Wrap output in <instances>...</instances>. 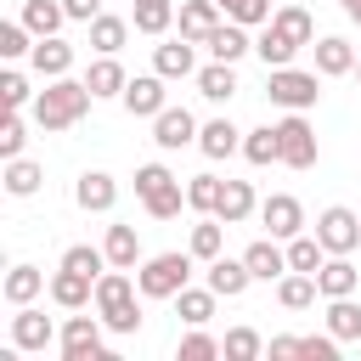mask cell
Returning <instances> with one entry per match:
<instances>
[{"mask_svg":"<svg viewBox=\"0 0 361 361\" xmlns=\"http://www.w3.org/2000/svg\"><path fill=\"white\" fill-rule=\"evenodd\" d=\"M316 237H322L327 254H355L361 248V214L344 209V203H333V209L316 214Z\"/></svg>","mask_w":361,"mask_h":361,"instance_id":"obj_8","label":"cell"},{"mask_svg":"<svg viewBox=\"0 0 361 361\" xmlns=\"http://www.w3.org/2000/svg\"><path fill=\"white\" fill-rule=\"evenodd\" d=\"M316 299H322V288H316L310 271H288V276L276 282V305H282V310H310Z\"/></svg>","mask_w":361,"mask_h":361,"instance_id":"obj_32","label":"cell"},{"mask_svg":"<svg viewBox=\"0 0 361 361\" xmlns=\"http://www.w3.org/2000/svg\"><path fill=\"white\" fill-rule=\"evenodd\" d=\"M316 288H322V299H344V293L361 288V271L350 265V254H327L322 271H316Z\"/></svg>","mask_w":361,"mask_h":361,"instance_id":"obj_19","label":"cell"},{"mask_svg":"<svg viewBox=\"0 0 361 361\" xmlns=\"http://www.w3.org/2000/svg\"><path fill=\"white\" fill-rule=\"evenodd\" d=\"M220 192H226V180H220V175H192V180H186V209H197V214H214Z\"/></svg>","mask_w":361,"mask_h":361,"instance_id":"obj_41","label":"cell"},{"mask_svg":"<svg viewBox=\"0 0 361 361\" xmlns=\"http://www.w3.org/2000/svg\"><path fill=\"white\" fill-rule=\"evenodd\" d=\"M34 51V34H28V23L17 17V23H0V56L6 62H17V56H28Z\"/></svg>","mask_w":361,"mask_h":361,"instance_id":"obj_45","label":"cell"},{"mask_svg":"<svg viewBox=\"0 0 361 361\" xmlns=\"http://www.w3.org/2000/svg\"><path fill=\"white\" fill-rule=\"evenodd\" d=\"M39 293H45V271H39V265H11L6 282H0V299H6L11 310H17V305H34Z\"/></svg>","mask_w":361,"mask_h":361,"instance_id":"obj_26","label":"cell"},{"mask_svg":"<svg viewBox=\"0 0 361 361\" xmlns=\"http://www.w3.org/2000/svg\"><path fill=\"white\" fill-rule=\"evenodd\" d=\"M130 23H135V34L164 39V34H169V23H175V0H135Z\"/></svg>","mask_w":361,"mask_h":361,"instance_id":"obj_30","label":"cell"},{"mask_svg":"<svg viewBox=\"0 0 361 361\" xmlns=\"http://www.w3.org/2000/svg\"><path fill=\"white\" fill-rule=\"evenodd\" d=\"M259 350H265V338H259L254 327H231V333L220 338V355H226V361H254Z\"/></svg>","mask_w":361,"mask_h":361,"instance_id":"obj_43","label":"cell"},{"mask_svg":"<svg viewBox=\"0 0 361 361\" xmlns=\"http://www.w3.org/2000/svg\"><path fill=\"white\" fill-rule=\"evenodd\" d=\"M0 180H6V192H11V197H34V192H39V180H45V169H39L34 158H6V175H0Z\"/></svg>","mask_w":361,"mask_h":361,"instance_id":"obj_39","label":"cell"},{"mask_svg":"<svg viewBox=\"0 0 361 361\" xmlns=\"http://www.w3.org/2000/svg\"><path fill=\"white\" fill-rule=\"evenodd\" d=\"M51 338H56L51 316L34 310V305H17V316H11V344H17V350H45Z\"/></svg>","mask_w":361,"mask_h":361,"instance_id":"obj_16","label":"cell"},{"mask_svg":"<svg viewBox=\"0 0 361 361\" xmlns=\"http://www.w3.org/2000/svg\"><path fill=\"white\" fill-rule=\"evenodd\" d=\"M276 141H282V164H288V169H316L322 147H316V130H310V118H305V113L276 118Z\"/></svg>","mask_w":361,"mask_h":361,"instance_id":"obj_6","label":"cell"},{"mask_svg":"<svg viewBox=\"0 0 361 361\" xmlns=\"http://www.w3.org/2000/svg\"><path fill=\"white\" fill-rule=\"evenodd\" d=\"M214 299H220L214 288H192V282H186V288L175 293V316H180L186 327H203V322L214 316Z\"/></svg>","mask_w":361,"mask_h":361,"instance_id":"obj_35","label":"cell"},{"mask_svg":"<svg viewBox=\"0 0 361 361\" xmlns=\"http://www.w3.org/2000/svg\"><path fill=\"white\" fill-rule=\"evenodd\" d=\"M265 96L282 107V113H305L322 102V73L316 68H265Z\"/></svg>","mask_w":361,"mask_h":361,"instance_id":"obj_4","label":"cell"},{"mask_svg":"<svg viewBox=\"0 0 361 361\" xmlns=\"http://www.w3.org/2000/svg\"><path fill=\"white\" fill-rule=\"evenodd\" d=\"M254 56H259L265 68H288V62L299 56V45H293L288 34H276V28L265 23V28H259V39H254Z\"/></svg>","mask_w":361,"mask_h":361,"instance_id":"obj_38","label":"cell"},{"mask_svg":"<svg viewBox=\"0 0 361 361\" xmlns=\"http://www.w3.org/2000/svg\"><path fill=\"white\" fill-rule=\"evenodd\" d=\"M90 85L85 79H73V73H62V79H45V90L34 96V124L45 130V135H56V130H73L85 113H90Z\"/></svg>","mask_w":361,"mask_h":361,"instance_id":"obj_1","label":"cell"},{"mask_svg":"<svg viewBox=\"0 0 361 361\" xmlns=\"http://www.w3.org/2000/svg\"><path fill=\"white\" fill-rule=\"evenodd\" d=\"M299 361H338V338H333V333H310V338H299Z\"/></svg>","mask_w":361,"mask_h":361,"instance_id":"obj_49","label":"cell"},{"mask_svg":"<svg viewBox=\"0 0 361 361\" xmlns=\"http://www.w3.org/2000/svg\"><path fill=\"white\" fill-rule=\"evenodd\" d=\"M73 203H79L85 214H107V209L118 203V180H113L107 169H85V175L73 180Z\"/></svg>","mask_w":361,"mask_h":361,"instance_id":"obj_12","label":"cell"},{"mask_svg":"<svg viewBox=\"0 0 361 361\" xmlns=\"http://www.w3.org/2000/svg\"><path fill=\"white\" fill-rule=\"evenodd\" d=\"M214 6H220L231 23H243V28H265V23H271V11H276L271 0H214Z\"/></svg>","mask_w":361,"mask_h":361,"instance_id":"obj_42","label":"cell"},{"mask_svg":"<svg viewBox=\"0 0 361 361\" xmlns=\"http://www.w3.org/2000/svg\"><path fill=\"white\" fill-rule=\"evenodd\" d=\"M259 226H265L271 237H282V243H288V237H299V231H305V203H299L293 192H271V197L259 203Z\"/></svg>","mask_w":361,"mask_h":361,"instance_id":"obj_9","label":"cell"},{"mask_svg":"<svg viewBox=\"0 0 361 361\" xmlns=\"http://www.w3.org/2000/svg\"><path fill=\"white\" fill-rule=\"evenodd\" d=\"M102 316H68L62 322V333H56V350H62V361H102L107 350H102Z\"/></svg>","mask_w":361,"mask_h":361,"instance_id":"obj_7","label":"cell"},{"mask_svg":"<svg viewBox=\"0 0 361 361\" xmlns=\"http://www.w3.org/2000/svg\"><path fill=\"white\" fill-rule=\"evenodd\" d=\"M310 51H316V73H322V79H344V73H355V45H350V39L322 34Z\"/></svg>","mask_w":361,"mask_h":361,"instance_id":"obj_18","label":"cell"},{"mask_svg":"<svg viewBox=\"0 0 361 361\" xmlns=\"http://www.w3.org/2000/svg\"><path fill=\"white\" fill-rule=\"evenodd\" d=\"M85 85H90V96H96V102H107V96H124L130 73L118 68V56H96V62L85 68Z\"/></svg>","mask_w":361,"mask_h":361,"instance_id":"obj_28","label":"cell"},{"mask_svg":"<svg viewBox=\"0 0 361 361\" xmlns=\"http://www.w3.org/2000/svg\"><path fill=\"white\" fill-rule=\"evenodd\" d=\"M355 79H361V56H355Z\"/></svg>","mask_w":361,"mask_h":361,"instance_id":"obj_53","label":"cell"},{"mask_svg":"<svg viewBox=\"0 0 361 361\" xmlns=\"http://www.w3.org/2000/svg\"><path fill=\"white\" fill-rule=\"evenodd\" d=\"M214 355H220V338H209L203 327H192L180 338V361H214Z\"/></svg>","mask_w":361,"mask_h":361,"instance_id":"obj_48","label":"cell"},{"mask_svg":"<svg viewBox=\"0 0 361 361\" xmlns=\"http://www.w3.org/2000/svg\"><path fill=\"white\" fill-rule=\"evenodd\" d=\"M152 73H164V79H197L192 39H164V45H152Z\"/></svg>","mask_w":361,"mask_h":361,"instance_id":"obj_17","label":"cell"},{"mask_svg":"<svg viewBox=\"0 0 361 361\" xmlns=\"http://www.w3.org/2000/svg\"><path fill=\"white\" fill-rule=\"evenodd\" d=\"M338 11H344L350 23H361V0H338Z\"/></svg>","mask_w":361,"mask_h":361,"instance_id":"obj_52","label":"cell"},{"mask_svg":"<svg viewBox=\"0 0 361 361\" xmlns=\"http://www.w3.org/2000/svg\"><path fill=\"white\" fill-rule=\"evenodd\" d=\"M243 259H248L254 282H282V276H288V243H282V237H259V243H248Z\"/></svg>","mask_w":361,"mask_h":361,"instance_id":"obj_13","label":"cell"},{"mask_svg":"<svg viewBox=\"0 0 361 361\" xmlns=\"http://www.w3.org/2000/svg\"><path fill=\"white\" fill-rule=\"evenodd\" d=\"M197 118L186 113V107H164L158 118H152V141L164 147V152H180V147H197Z\"/></svg>","mask_w":361,"mask_h":361,"instance_id":"obj_11","label":"cell"},{"mask_svg":"<svg viewBox=\"0 0 361 361\" xmlns=\"http://www.w3.org/2000/svg\"><path fill=\"white\" fill-rule=\"evenodd\" d=\"M197 152L220 164V158H231V152H243V130H237L231 118H209V124L197 130Z\"/></svg>","mask_w":361,"mask_h":361,"instance_id":"obj_24","label":"cell"},{"mask_svg":"<svg viewBox=\"0 0 361 361\" xmlns=\"http://www.w3.org/2000/svg\"><path fill=\"white\" fill-rule=\"evenodd\" d=\"M62 265H68V271H85V276H102V271H107V248L73 243V248H62Z\"/></svg>","mask_w":361,"mask_h":361,"instance_id":"obj_44","label":"cell"},{"mask_svg":"<svg viewBox=\"0 0 361 361\" xmlns=\"http://www.w3.org/2000/svg\"><path fill=\"white\" fill-rule=\"evenodd\" d=\"M0 102H6V107H34V90H28V79H23L17 68L0 73Z\"/></svg>","mask_w":361,"mask_h":361,"instance_id":"obj_47","label":"cell"},{"mask_svg":"<svg viewBox=\"0 0 361 361\" xmlns=\"http://www.w3.org/2000/svg\"><path fill=\"white\" fill-rule=\"evenodd\" d=\"M243 158H248L254 169H265V164H282V141H276V124L243 130Z\"/></svg>","mask_w":361,"mask_h":361,"instance_id":"obj_34","label":"cell"},{"mask_svg":"<svg viewBox=\"0 0 361 361\" xmlns=\"http://www.w3.org/2000/svg\"><path fill=\"white\" fill-rule=\"evenodd\" d=\"M248 282H254V271H248V259H209V288L220 293V299H243L248 293Z\"/></svg>","mask_w":361,"mask_h":361,"instance_id":"obj_25","label":"cell"},{"mask_svg":"<svg viewBox=\"0 0 361 361\" xmlns=\"http://www.w3.org/2000/svg\"><path fill=\"white\" fill-rule=\"evenodd\" d=\"M327 333H333L338 344H355V338H361V305H355V293L327 299Z\"/></svg>","mask_w":361,"mask_h":361,"instance_id":"obj_33","label":"cell"},{"mask_svg":"<svg viewBox=\"0 0 361 361\" xmlns=\"http://www.w3.org/2000/svg\"><path fill=\"white\" fill-rule=\"evenodd\" d=\"M226 11L214 6V0H180V11H175V23H180V39H192V45H203L209 34H214V23H220Z\"/></svg>","mask_w":361,"mask_h":361,"instance_id":"obj_21","label":"cell"},{"mask_svg":"<svg viewBox=\"0 0 361 361\" xmlns=\"http://www.w3.org/2000/svg\"><path fill=\"white\" fill-rule=\"evenodd\" d=\"M322 259H327V248H322V237L316 231H299V237H288V271H322Z\"/></svg>","mask_w":361,"mask_h":361,"instance_id":"obj_40","label":"cell"},{"mask_svg":"<svg viewBox=\"0 0 361 361\" xmlns=\"http://www.w3.org/2000/svg\"><path fill=\"white\" fill-rule=\"evenodd\" d=\"M192 259H197L192 248H186V254L169 248V254L141 259V265H135V288H141V299H175V293L192 282Z\"/></svg>","mask_w":361,"mask_h":361,"instance_id":"obj_3","label":"cell"},{"mask_svg":"<svg viewBox=\"0 0 361 361\" xmlns=\"http://www.w3.org/2000/svg\"><path fill=\"white\" fill-rule=\"evenodd\" d=\"M186 248H192L203 265L220 259V248H226V220H220V214H203V220L192 226V243H186Z\"/></svg>","mask_w":361,"mask_h":361,"instance_id":"obj_36","label":"cell"},{"mask_svg":"<svg viewBox=\"0 0 361 361\" xmlns=\"http://www.w3.org/2000/svg\"><path fill=\"white\" fill-rule=\"evenodd\" d=\"M135 276L130 271H118V265H107L102 276H96V299H90V310L107 322V333H118V338H130V333H141V305H135Z\"/></svg>","mask_w":361,"mask_h":361,"instance_id":"obj_2","label":"cell"},{"mask_svg":"<svg viewBox=\"0 0 361 361\" xmlns=\"http://www.w3.org/2000/svg\"><path fill=\"white\" fill-rule=\"evenodd\" d=\"M271 28H276V34H288L299 51H305V45H316V23H310L305 0H282V6L271 11Z\"/></svg>","mask_w":361,"mask_h":361,"instance_id":"obj_22","label":"cell"},{"mask_svg":"<svg viewBox=\"0 0 361 361\" xmlns=\"http://www.w3.org/2000/svg\"><path fill=\"white\" fill-rule=\"evenodd\" d=\"M130 17H113V11H96L90 17V45H96V56H118V45L130 39Z\"/></svg>","mask_w":361,"mask_h":361,"instance_id":"obj_27","label":"cell"},{"mask_svg":"<svg viewBox=\"0 0 361 361\" xmlns=\"http://www.w3.org/2000/svg\"><path fill=\"white\" fill-rule=\"evenodd\" d=\"M51 299H56L62 310H85V305L96 299V276H85V271H68V265H56V276H51Z\"/></svg>","mask_w":361,"mask_h":361,"instance_id":"obj_20","label":"cell"},{"mask_svg":"<svg viewBox=\"0 0 361 361\" xmlns=\"http://www.w3.org/2000/svg\"><path fill=\"white\" fill-rule=\"evenodd\" d=\"M259 209V197H254V186L248 180H226V192H220V203H214V214L226 220V226H243L248 214Z\"/></svg>","mask_w":361,"mask_h":361,"instance_id":"obj_31","label":"cell"},{"mask_svg":"<svg viewBox=\"0 0 361 361\" xmlns=\"http://www.w3.org/2000/svg\"><path fill=\"white\" fill-rule=\"evenodd\" d=\"M135 197H141V209H147L152 220H175L180 203H186V186H180L164 164H141V169H135Z\"/></svg>","mask_w":361,"mask_h":361,"instance_id":"obj_5","label":"cell"},{"mask_svg":"<svg viewBox=\"0 0 361 361\" xmlns=\"http://www.w3.org/2000/svg\"><path fill=\"white\" fill-rule=\"evenodd\" d=\"M62 11H68V23H90L102 11V0H62Z\"/></svg>","mask_w":361,"mask_h":361,"instance_id":"obj_50","label":"cell"},{"mask_svg":"<svg viewBox=\"0 0 361 361\" xmlns=\"http://www.w3.org/2000/svg\"><path fill=\"white\" fill-rule=\"evenodd\" d=\"M102 248H107V265H118V271H135L141 265V237H135V226H107V237H102Z\"/></svg>","mask_w":361,"mask_h":361,"instance_id":"obj_29","label":"cell"},{"mask_svg":"<svg viewBox=\"0 0 361 361\" xmlns=\"http://www.w3.org/2000/svg\"><path fill=\"white\" fill-rule=\"evenodd\" d=\"M23 23H28L34 39H45V34H56L68 23V11H62V0H23Z\"/></svg>","mask_w":361,"mask_h":361,"instance_id":"obj_37","label":"cell"},{"mask_svg":"<svg viewBox=\"0 0 361 361\" xmlns=\"http://www.w3.org/2000/svg\"><path fill=\"white\" fill-rule=\"evenodd\" d=\"M293 355H299V338H288V333L271 338V361H293Z\"/></svg>","mask_w":361,"mask_h":361,"instance_id":"obj_51","label":"cell"},{"mask_svg":"<svg viewBox=\"0 0 361 361\" xmlns=\"http://www.w3.org/2000/svg\"><path fill=\"white\" fill-rule=\"evenodd\" d=\"M237 90H243V85H237V62H214V56H209V62L197 68V96H203V102H231Z\"/></svg>","mask_w":361,"mask_h":361,"instance_id":"obj_23","label":"cell"},{"mask_svg":"<svg viewBox=\"0 0 361 361\" xmlns=\"http://www.w3.org/2000/svg\"><path fill=\"white\" fill-rule=\"evenodd\" d=\"M203 51H209L214 62H243V56L254 51V39H248V28H243V23L220 17V23H214V34L203 39Z\"/></svg>","mask_w":361,"mask_h":361,"instance_id":"obj_14","label":"cell"},{"mask_svg":"<svg viewBox=\"0 0 361 361\" xmlns=\"http://www.w3.org/2000/svg\"><path fill=\"white\" fill-rule=\"evenodd\" d=\"M28 62H34L39 79H62V73H73V45H68L62 34H45V39H34Z\"/></svg>","mask_w":361,"mask_h":361,"instance_id":"obj_15","label":"cell"},{"mask_svg":"<svg viewBox=\"0 0 361 361\" xmlns=\"http://www.w3.org/2000/svg\"><path fill=\"white\" fill-rule=\"evenodd\" d=\"M23 147H28V124H23V107H11L0 124V158H23Z\"/></svg>","mask_w":361,"mask_h":361,"instance_id":"obj_46","label":"cell"},{"mask_svg":"<svg viewBox=\"0 0 361 361\" xmlns=\"http://www.w3.org/2000/svg\"><path fill=\"white\" fill-rule=\"evenodd\" d=\"M164 85H169L164 73H141V79H130V85H124V96H118V102H124V113H130V118H158V113L169 107Z\"/></svg>","mask_w":361,"mask_h":361,"instance_id":"obj_10","label":"cell"}]
</instances>
